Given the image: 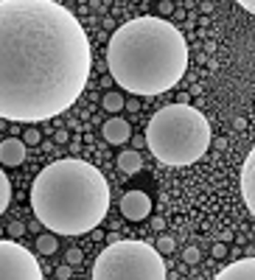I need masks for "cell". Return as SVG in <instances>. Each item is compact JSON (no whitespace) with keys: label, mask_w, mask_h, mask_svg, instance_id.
<instances>
[{"label":"cell","mask_w":255,"mask_h":280,"mask_svg":"<svg viewBox=\"0 0 255 280\" xmlns=\"http://www.w3.org/2000/svg\"><path fill=\"white\" fill-rule=\"evenodd\" d=\"M90 36L56 0H0V120L45 124L87 90Z\"/></svg>","instance_id":"6da1fadb"},{"label":"cell","mask_w":255,"mask_h":280,"mask_svg":"<svg viewBox=\"0 0 255 280\" xmlns=\"http://www.w3.org/2000/svg\"><path fill=\"white\" fill-rule=\"evenodd\" d=\"M191 62L188 40L174 22L143 14L115 28L106 45V68L120 90L154 98L177 87Z\"/></svg>","instance_id":"7a4b0ae2"},{"label":"cell","mask_w":255,"mask_h":280,"mask_svg":"<svg viewBox=\"0 0 255 280\" xmlns=\"http://www.w3.org/2000/svg\"><path fill=\"white\" fill-rule=\"evenodd\" d=\"M31 210L54 236H87L110 210V182L92 162L64 157L34 176Z\"/></svg>","instance_id":"3957f363"},{"label":"cell","mask_w":255,"mask_h":280,"mask_svg":"<svg viewBox=\"0 0 255 280\" xmlns=\"http://www.w3.org/2000/svg\"><path fill=\"white\" fill-rule=\"evenodd\" d=\"M143 140L157 162L180 168L194 166L205 157L213 140V129L202 110L194 104H166L152 115Z\"/></svg>","instance_id":"277c9868"},{"label":"cell","mask_w":255,"mask_h":280,"mask_svg":"<svg viewBox=\"0 0 255 280\" xmlns=\"http://www.w3.org/2000/svg\"><path fill=\"white\" fill-rule=\"evenodd\" d=\"M163 255L146 241H112L96 258L92 280H166Z\"/></svg>","instance_id":"5b68a950"},{"label":"cell","mask_w":255,"mask_h":280,"mask_svg":"<svg viewBox=\"0 0 255 280\" xmlns=\"http://www.w3.org/2000/svg\"><path fill=\"white\" fill-rule=\"evenodd\" d=\"M42 269L28 250L12 238H0V280H42Z\"/></svg>","instance_id":"8992f818"},{"label":"cell","mask_w":255,"mask_h":280,"mask_svg":"<svg viewBox=\"0 0 255 280\" xmlns=\"http://www.w3.org/2000/svg\"><path fill=\"white\" fill-rule=\"evenodd\" d=\"M120 213H124V218H129V222H143V218H149L152 213V199L143 190H126V194L120 196Z\"/></svg>","instance_id":"52a82bcc"},{"label":"cell","mask_w":255,"mask_h":280,"mask_svg":"<svg viewBox=\"0 0 255 280\" xmlns=\"http://www.w3.org/2000/svg\"><path fill=\"white\" fill-rule=\"evenodd\" d=\"M241 196L247 202L250 213H255V152H247V162L241 168Z\"/></svg>","instance_id":"ba28073f"},{"label":"cell","mask_w":255,"mask_h":280,"mask_svg":"<svg viewBox=\"0 0 255 280\" xmlns=\"http://www.w3.org/2000/svg\"><path fill=\"white\" fill-rule=\"evenodd\" d=\"M26 162V143L20 138H6L0 140V166L14 168Z\"/></svg>","instance_id":"9c48e42d"},{"label":"cell","mask_w":255,"mask_h":280,"mask_svg":"<svg viewBox=\"0 0 255 280\" xmlns=\"http://www.w3.org/2000/svg\"><path fill=\"white\" fill-rule=\"evenodd\" d=\"M252 278H255V258H250V255L216 272V280H252Z\"/></svg>","instance_id":"30bf717a"},{"label":"cell","mask_w":255,"mask_h":280,"mask_svg":"<svg viewBox=\"0 0 255 280\" xmlns=\"http://www.w3.org/2000/svg\"><path fill=\"white\" fill-rule=\"evenodd\" d=\"M101 134H104L106 143L120 146V143H126V140L132 138V126H129L124 118H110L104 126H101Z\"/></svg>","instance_id":"8fae6325"},{"label":"cell","mask_w":255,"mask_h":280,"mask_svg":"<svg viewBox=\"0 0 255 280\" xmlns=\"http://www.w3.org/2000/svg\"><path fill=\"white\" fill-rule=\"evenodd\" d=\"M118 168L124 171V174H138L143 168V157L132 148V152H120L118 154Z\"/></svg>","instance_id":"7c38bea8"},{"label":"cell","mask_w":255,"mask_h":280,"mask_svg":"<svg viewBox=\"0 0 255 280\" xmlns=\"http://www.w3.org/2000/svg\"><path fill=\"white\" fill-rule=\"evenodd\" d=\"M59 250V241L54 232H42V236H36V252H42V255H54Z\"/></svg>","instance_id":"4fadbf2b"},{"label":"cell","mask_w":255,"mask_h":280,"mask_svg":"<svg viewBox=\"0 0 255 280\" xmlns=\"http://www.w3.org/2000/svg\"><path fill=\"white\" fill-rule=\"evenodd\" d=\"M8 204H12V182H8L6 171L0 168V216L6 213Z\"/></svg>","instance_id":"5bb4252c"},{"label":"cell","mask_w":255,"mask_h":280,"mask_svg":"<svg viewBox=\"0 0 255 280\" xmlns=\"http://www.w3.org/2000/svg\"><path fill=\"white\" fill-rule=\"evenodd\" d=\"M124 101H126V98L120 96V92H104V96H101V106H104L106 112H120L124 110Z\"/></svg>","instance_id":"9a60e30c"},{"label":"cell","mask_w":255,"mask_h":280,"mask_svg":"<svg viewBox=\"0 0 255 280\" xmlns=\"http://www.w3.org/2000/svg\"><path fill=\"white\" fill-rule=\"evenodd\" d=\"M22 143H26V146H40V143H42V132H40L36 126H28L26 134H22Z\"/></svg>","instance_id":"2e32d148"},{"label":"cell","mask_w":255,"mask_h":280,"mask_svg":"<svg viewBox=\"0 0 255 280\" xmlns=\"http://www.w3.org/2000/svg\"><path fill=\"white\" fill-rule=\"evenodd\" d=\"M182 260H185L188 266L199 264V260H202V252H199V246H188V250L182 252Z\"/></svg>","instance_id":"e0dca14e"},{"label":"cell","mask_w":255,"mask_h":280,"mask_svg":"<svg viewBox=\"0 0 255 280\" xmlns=\"http://www.w3.org/2000/svg\"><path fill=\"white\" fill-rule=\"evenodd\" d=\"M174 238L171 236H163V238H157V252H160V255H166V252H174Z\"/></svg>","instance_id":"ac0fdd59"},{"label":"cell","mask_w":255,"mask_h":280,"mask_svg":"<svg viewBox=\"0 0 255 280\" xmlns=\"http://www.w3.org/2000/svg\"><path fill=\"white\" fill-rule=\"evenodd\" d=\"M168 14H174V3H171V0H163V3H157V17H160V20H166Z\"/></svg>","instance_id":"d6986e66"},{"label":"cell","mask_w":255,"mask_h":280,"mask_svg":"<svg viewBox=\"0 0 255 280\" xmlns=\"http://www.w3.org/2000/svg\"><path fill=\"white\" fill-rule=\"evenodd\" d=\"M22 232H26V224H22V222H12V224H8V236H12V238H20Z\"/></svg>","instance_id":"ffe728a7"},{"label":"cell","mask_w":255,"mask_h":280,"mask_svg":"<svg viewBox=\"0 0 255 280\" xmlns=\"http://www.w3.org/2000/svg\"><path fill=\"white\" fill-rule=\"evenodd\" d=\"M84 260V255H82V250H68V264L70 266H78Z\"/></svg>","instance_id":"44dd1931"},{"label":"cell","mask_w":255,"mask_h":280,"mask_svg":"<svg viewBox=\"0 0 255 280\" xmlns=\"http://www.w3.org/2000/svg\"><path fill=\"white\" fill-rule=\"evenodd\" d=\"M210 255H213V258H224V255H227V246L222 244V241H216V244L210 246Z\"/></svg>","instance_id":"7402d4cb"},{"label":"cell","mask_w":255,"mask_h":280,"mask_svg":"<svg viewBox=\"0 0 255 280\" xmlns=\"http://www.w3.org/2000/svg\"><path fill=\"white\" fill-rule=\"evenodd\" d=\"M70 274H73L70 264H64V266H59V269H56V278H59V280H68Z\"/></svg>","instance_id":"603a6c76"},{"label":"cell","mask_w":255,"mask_h":280,"mask_svg":"<svg viewBox=\"0 0 255 280\" xmlns=\"http://www.w3.org/2000/svg\"><path fill=\"white\" fill-rule=\"evenodd\" d=\"M124 106H126L129 112H138L140 110V101H138V98H129V101H124Z\"/></svg>","instance_id":"cb8c5ba5"},{"label":"cell","mask_w":255,"mask_h":280,"mask_svg":"<svg viewBox=\"0 0 255 280\" xmlns=\"http://www.w3.org/2000/svg\"><path fill=\"white\" fill-rule=\"evenodd\" d=\"M54 140H56V143H68V129H56V132H54Z\"/></svg>","instance_id":"d4e9b609"},{"label":"cell","mask_w":255,"mask_h":280,"mask_svg":"<svg viewBox=\"0 0 255 280\" xmlns=\"http://www.w3.org/2000/svg\"><path fill=\"white\" fill-rule=\"evenodd\" d=\"M238 6L244 8V12H247V14H252V12H255V3H252V0H241Z\"/></svg>","instance_id":"484cf974"},{"label":"cell","mask_w":255,"mask_h":280,"mask_svg":"<svg viewBox=\"0 0 255 280\" xmlns=\"http://www.w3.org/2000/svg\"><path fill=\"white\" fill-rule=\"evenodd\" d=\"M213 6H216V3H210V0H205V3L199 6V12H202V14H210V12H213Z\"/></svg>","instance_id":"4316f807"},{"label":"cell","mask_w":255,"mask_h":280,"mask_svg":"<svg viewBox=\"0 0 255 280\" xmlns=\"http://www.w3.org/2000/svg\"><path fill=\"white\" fill-rule=\"evenodd\" d=\"M163 227H166V218H160V216H157L154 222H152V230H163Z\"/></svg>","instance_id":"83f0119b"},{"label":"cell","mask_w":255,"mask_h":280,"mask_svg":"<svg viewBox=\"0 0 255 280\" xmlns=\"http://www.w3.org/2000/svg\"><path fill=\"white\" fill-rule=\"evenodd\" d=\"M101 87H104V90H110V87H112V76H104V78H101Z\"/></svg>","instance_id":"f1b7e54d"},{"label":"cell","mask_w":255,"mask_h":280,"mask_svg":"<svg viewBox=\"0 0 255 280\" xmlns=\"http://www.w3.org/2000/svg\"><path fill=\"white\" fill-rule=\"evenodd\" d=\"M233 126H236V129H244V126H247V120H244V118H236Z\"/></svg>","instance_id":"f546056e"},{"label":"cell","mask_w":255,"mask_h":280,"mask_svg":"<svg viewBox=\"0 0 255 280\" xmlns=\"http://www.w3.org/2000/svg\"><path fill=\"white\" fill-rule=\"evenodd\" d=\"M177 104H191V96H185V92H180V101Z\"/></svg>","instance_id":"4dcf8cb0"}]
</instances>
